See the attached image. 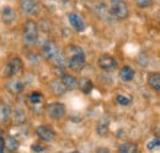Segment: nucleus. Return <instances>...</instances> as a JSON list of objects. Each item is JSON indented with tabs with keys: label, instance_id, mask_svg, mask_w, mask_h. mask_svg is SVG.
I'll return each mask as SVG.
<instances>
[{
	"label": "nucleus",
	"instance_id": "nucleus-1",
	"mask_svg": "<svg viewBox=\"0 0 160 153\" xmlns=\"http://www.w3.org/2000/svg\"><path fill=\"white\" fill-rule=\"evenodd\" d=\"M64 56L67 58L68 67L72 71L80 72L84 69V67L86 64V57H85L84 50L80 46H77V45L68 46L64 51Z\"/></svg>",
	"mask_w": 160,
	"mask_h": 153
},
{
	"label": "nucleus",
	"instance_id": "nucleus-2",
	"mask_svg": "<svg viewBox=\"0 0 160 153\" xmlns=\"http://www.w3.org/2000/svg\"><path fill=\"white\" fill-rule=\"evenodd\" d=\"M42 53L46 59L53 62L57 67L59 68H64L68 66V62H67V58L63 53H60L59 48L57 47L56 42L52 41V40H47L43 46H42Z\"/></svg>",
	"mask_w": 160,
	"mask_h": 153
},
{
	"label": "nucleus",
	"instance_id": "nucleus-3",
	"mask_svg": "<svg viewBox=\"0 0 160 153\" xmlns=\"http://www.w3.org/2000/svg\"><path fill=\"white\" fill-rule=\"evenodd\" d=\"M38 40V26L37 22L33 20H27L23 25V30H22V41L25 43V46L27 47H32L37 43Z\"/></svg>",
	"mask_w": 160,
	"mask_h": 153
},
{
	"label": "nucleus",
	"instance_id": "nucleus-4",
	"mask_svg": "<svg viewBox=\"0 0 160 153\" xmlns=\"http://www.w3.org/2000/svg\"><path fill=\"white\" fill-rule=\"evenodd\" d=\"M23 69V62L20 57H12L9 59L4 68V76L6 78H14L19 76Z\"/></svg>",
	"mask_w": 160,
	"mask_h": 153
},
{
	"label": "nucleus",
	"instance_id": "nucleus-5",
	"mask_svg": "<svg viewBox=\"0 0 160 153\" xmlns=\"http://www.w3.org/2000/svg\"><path fill=\"white\" fill-rule=\"evenodd\" d=\"M110 10L112 15L117 20H124L129 15L128 5L124 0H111L110 1Z\"/></svg>",
	"mask_w": 160,
	"mask_h": 153
},
{
	"label": "nucleus",
	"instance_id": "nucleus-6",
	"mask_svg": "<svg viewBox=\"0 0 160 153\" xmlns=\"http://www.w3.org/2000/svg\"><path fill=\"white\" fill-rule=\"evenodd\" d=\"M46 113H47V115L52 120H60L65 115L67 109H65V105L64 104H62L59 101H53V103H49L47 105Z\"/></svg>",
	"mask_w": 160,
	"mask_h": 153
},
{
	"label": "nucleus",
	"instance_id": "nucleus-7",
	"mask_svg": "<svg viewBox=\"0 0 160 153\" xmlns=\"http://www.w3.org/2000/svg\"><path fill=\"white\" fill-rule=\"evenodd\" d=\"M95 14H96V16L99 19L102 20L103 22H107V24H113L115 20H116V18L112 15L110 8L105 3L96 4V6H95Z\"/></svg>",
	"mask_w": 160,
	"mask_h": 153
},
{
	"label": "nucleus",
	"instance_id": "nucleus-8",
	"mask_svg": "<svg viewBox=\"0 0 160 153\" xmlns=\"http://www.w3.org/2000/svg\"><path fill=\"white\" fill-rule=\"evenodd\" d=\"M98 66L103 72H112L118 67L117 59L110 55H101L98 59Z\"/></svg>",
	"mask_w": 160,
	"mask_h": 153
},
{
	"label": "nucleus",
	"instance_id": "nucleus-9",
	"mask_svg": "<svg viewBox=\"0 0 160 153\" xmlns=\"http://www.w3.org/2000/svg\"><path fill=\"white\" fill-rule=\"evenodd\" d=\"M21 10L30 16H35L40 13V5L36 0H21Z\"/></svg>",
	"mask_w": 160,
	"mask_h": 153
},
{
	"label": "nucleus",
	"instance_id": "nucleus-10",
	"mask_svg": "<svg viewBox=\"0 0 160 153\" xmlns=\"http://www.w3.org/2000/svg\"><path fill=\"white\" fill-rule=\"evenodd\" d=\"M36 135L38 136V138L44 141V142H51L54 140L56 137V132L53 129H51L47 125H41L36 129Z\"/></svg>",
	"mask_w": 160,
	"mask_h": 153
},
{
	"label": "nucleus",
	"instance_id": "nucleus-11",
	"mask_svg": "<svg viewBox=\"0 0 160 153\" xmlns=\"http://www.w3.org/2000/svg\"><path fill=\"white\" fill-rule=\"evenodd\" d=\"M68 20H69V24L72 25V27H73L77 32H82V31H85V29H86L85 21L82 20V18L80 16L79 14H77V13H70V14L68 15Z\"/></svg>",
	"mask_w": 160,
	"mask_h": 153
},
{
	"label": "nucleus",
	"instance_id": "nucleus-12",
	"mask_svg": "<svg viewBox=\"0 0 160 153\" xmlns=\"http://www.w3.org/2000/svg\"><path fill=\"white\" fill-rule=\"evenodd\" d=\"M18 19V14L16 11L10 8V6H6L1 10V21L5 24V25H11L14 24Z\"/></svg>",
	"mask_w": 160,
	"mask_h": 153
},
{
	"label": "nucleus",
	"instance_id": "nucleus-13",
	"mask_svg": "<svg viewBox=\"0 0 160 153\" xmlns=\"http://www.w3.org/2000/svg\"><path fill=\"white\" fill-rule=\"evenodd\" d=\"M134 76H136V72L132 67L129 66H124L122 67L120 71V78L122 82L124 83H128V82H132L134 79Z\"/></svg>",
	"mask_w": 160,
	"mask_h": 153
},
{
	"label": "nucleus",
	"instance_id": "nucleus-14",
	"mask_svg": "<svg viewBox=\"0 0 160 153\" xmlns=\"http://www.w3.org/2000/svg\"><path fill=\"white\" fill-rule=\"evenodd\" d=\"M60 80L65 85L67 90H74V89L78 88V80H77V78L70 76V74H62L60 76Z\"/></svg>",
	"mask_w": 160,
	"mask_h": 153
},
{
	"label": "nucleus",
	"instance_id": "nucleus-15",
	"mask_svg": "<svg viewBox=\"0 0 160 153\" xmlns=\"http://www.w3.org/2000/svg\"><path fill=\"white\" fill-rule=\"evenodd\" d=\"M6 88L11 94H20L25 90V83L21 80H11L6 84Z\"/></svg>",
	"mask_w": 160,
	"mask_h": 153
},
{
	"label": "nucleus",
	"instance_id": "nucleus-16",
	"mask_svg": "<svg viewBox=\"0 0 160 153\" xmlns=\"http://www.w3.org/2000/svg\"><path fill=\"white\" fill-rule=\"evenodd\" d=\"M78 88L84 93V94H90L94 89V84L90 79L88 78H81L78 80Z\"/></svg>",
	"mask_w": 160,
	"mask_h": 153
},
{
	"label": "nucleus",
	"instance_id": "nucleus-17",
	"mask_svg": "<svg viewBox=\"0 0 160 153\" xmlns=\"http://www.w3.org/2000/svg\"><path fill=\"white\" fill-rule=\"evenodd\" d=\"M148 85L154 92L160 93V73H150L148 76Z\"/></svg>",
	"mask_w": 160,
	"mask_h": 153
},
{
	"label": "nucleus",
	"instance_id": "nucleus-18",
	"mask_svg": "<svg viewBox=\"0 0 160 153\" xmlns=\"http://www.w3.org/2000/svg\"><path fill=\"white\" fill-rule=\"evenodd\" d=\"M12 115V110L8 104L0 103V124L6 122Z\"/></svg>",
	"mask_w": 160,
	"mask_h": 153
},
{
	"label": "nucleus",
	"instance_id": "nucleus-19",
	"mask_svg": "<svg viewBox=\"0 0 160 153\" xmlns=\"http://www.w3.org/2000/svg\"><path fill=\"white\" fill-rule=\"evenodd\" d=\"M52 92L56 94V95H64L67 93V88L65 85L62 83V80H52L51 84H49Z\"/></svg>",
	"mask_w": 160,
	"mask_h": 153
},
{
	"label": "nucleus",
	"instance_id": "nucleus-20",
	"mask_svg": "<svg viewBox=\"0 0 160 153\" xmlns=\"http://www.w3.org/2000/svg\"><path fill=\"white\" fill-rule=\"evenodd\" d=\"M108 127H110V120L107 117H102L96 126V131L99 136H106L108 134Z\"/></svg>",
	"mask_w": 160,
	"mask_h": 153
},
{
	"label": "nucleus",
	"instance_id": "nucleus-21",
	"mask_svg": "<svg viewBox=\"0 0 160 153\" xmlns=\"http://www.w3.org/2000/svg\"><path fill=\"white\" fill-rule=\"evenodd\" d=\"M5 148H8L11 152H15L19 150V142L14 136H6L5 138Z\"/></svg>",
	"mask_w": 160,
	"mask_h": 153
},
{
	"label": "nucleus",
	"instance_id": "nucleus-22",
	"mask_svg": "<svg viewBox=\"0 0 160 153\" xmlns=\"http://www.w3.org/2000/svg\"><path fill=\"white\" fill-rule=\"evenodd\" d=\"M138 151V146L132 142H124L118 147V152L121 153H136Z\"/></svg>",
	"mask_w": 160,
	"mask_h": 153
},
{
	"label": "nucleus",
	"instance_id": "nucleus-23",
	"mask_svg": "<svg viewBox=\"0 0 160 153\" xmlns=\"http://www.w3.org/2000/svg\"><path fill=\"white\" fill-rule=\"evenodd\" d=\"M28 103H30L32 106L41 105V104L43 103V95L41 94L40 92H32V93L28 95Z\"/></svg>",
	"mask_w": 160,
	"mask_h": 153
},
{
	"label": "nucleus",
	"instance_id": "nucleus-24",
	"mask_svg": "<svg viewBox=\"0 0 160 153\" xmlns=\"http://www.w3.org/2000/svg\"><path fill=\"white\" fill-rule=\"evenodd\" d=\"M116 103L118 105H121V106H128V105H131L132 99L128 98V96L123 95V94H118V95L116 96Z\"/></svg>",
	"mask_w": 160,
	"mask_h": 153
},
{
	"label": "nucleus",
	"instance_id": "nucleus-25",
	"mask_svg": "<svg viewBox=\"0 0 160 153\" xmlns=\"http://www.w3.org/2000/svg\"><path fill=\"white\" fill-rule=\"evenodd\" d=\"M160 147V138L159 137H155V138H152L150 141L147 142V150L148 151H153L155 148Z\"/></svg>",
	"mask_w": 160,
	"mask_h": 153
},
{
	"label": "nucleus",
	"instance_id": "nucleus-26",
	"mask_svg": "<svg viewBox=\"0 0 160 153\" xmlns=\"http://www.w3.org/2000/svg\"><path fill=\"white\" fill-rule=\"evenodd\" d=\"M12 116H14V120L16 124H22L25 121V114L22 110H15L12 113Z\"/></svg>",
	"mask_w": 160,
	"mask_h": 153
},
{
	"label": "nucleus",
	"instance_id": "nucleus-27",
	"mask_svg": "<svg viewBox=\"0 0 160 153\" xmlns=\"http://www.w3.org/2000/svg\"><path fill=\"white\" fill-rule=\"evenodd\" d=\"M136 4H137V6L144 9V8L150 6V5L153 4V1H152V0H136Z\"/></svg>",
	"mask_w": 160,
	"mask_h": 153
},
{
	"label": "nucleus",
	"instance_id": "nucleus-28",
	"mask_svg": "<svg viewBox=\"0 0 160 153\" xmlns=\"http://www.w3.org/2000/svg\"><path fill=\"white\" fill-rule=\"evenodd\" d=\"M31 150H32L33 152H44V151H46V147L40 145V143H35V145L31 146Z\"/></svg>",
	"mask_w": 160,
	"mask_h": 153
},
{
	"label": "nucleus",
	"instance_id": "nucleus-29",
	"mask_svg": "<svg viewBox=\"0 0 160 153\" xmlns=\"http://www.w3.org/2000/svg\"><path fill=\"white\" fill-rule=\"evenodd\" d=\"M4 148H5V140H4V136L0 132V153L4 152Z\"/></svg>",
	"mask_w": 160,
	"mask_h": 153
}]
</instances>
